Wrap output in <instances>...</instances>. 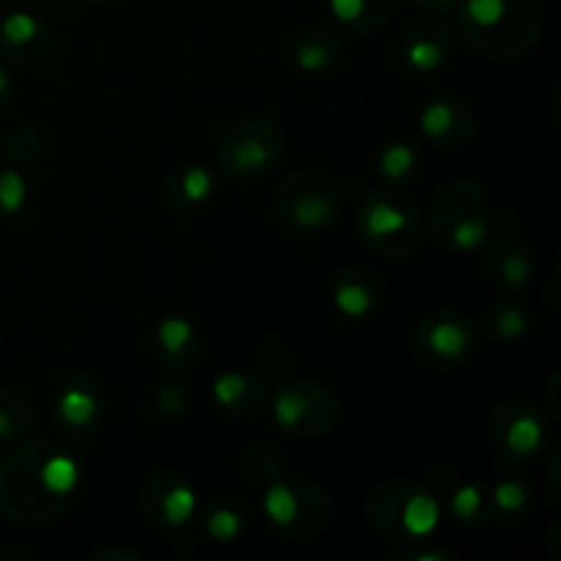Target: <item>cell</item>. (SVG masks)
<instances>
[{"label": "cell", "mask_w": 561, "mask_h": 561, "mask_svg": "<svg viewBox=\"0 0 561 561\" xmlns=\"http://www.w3.org/2000/svg\"><path fill=\"white\" fill-rule=\"evenodd\" d=\"M80 469L47 438H36L0 460V515L16 526L53 524L75 496Z\"/></svg>", "instance_id": "cell-1"}, {"label": "cell", "mask_w": 561, "mask_h": 561, "mask_svg": "<svg viewBox=\"0 0 561 561\" xmlns=\"http://www.w3.org/2000/svg\"><path fill=\"white\" fill-rule=\"evenodd\" d=\"M420 168V153L409 142H389L378 153V175L387 186H400Z\"/></svg>", "instance_id": "cell-25"}, {"label": "cell", "mask_w": 561, "mask_h": 561, "mask_svg": "<svg viewBox=\"0 0 561 561\" xmlns=\"http://www.w3.org/2000/svg\"><path fill=\"white\" fill-rule=\"evenodd\" d=\"M453 31L438 20H425L405 36L403 42V60L409 69L436 71L453 53Z\"/></svg>", "instance_id": "cell-18"}, {"label": "cell", "mask_w": 561, "mask_h": 561, "mask_svg": "<svg viewBox=\"0 0 561 561\" xmlns=\"http://www.w3.org/2000/svg\"><path fill=\"white\" fill-rule=\"evenodd\" d=\"M485 268L493 283L507 290H520L535 277V257L518 236L502 233L488 250Z\"/></svg>", "instance_id": "cell-17"}, {"label": "cell", "mask_w": 561, "mask_h": 561, "mask_svg": "<svg viewBox=\"0 0 561 561\" xmlns=\"http://www.w3.org/2000/svg\"><path fill=\"white\" fill-rule=\"evenodd\" d=\"M27 201V184L20 168L0 164V222L16 217Z\"/></svg>", "instance_id": "cell-30"}, {"label": "cell", "mask_w": 561, "mask_h": 561, "mask_svg": "<svg viewBox=\"0 0 561 561\" xmlns=\"http://www.w3.org/2000/svg\"><path fill=\"white\" fill-rule=\"evenodd\" d=\"M531 507V488L526 485L518 477H502V480L493 485L491 493V510L499 513L502 518L520 520Z\"/></svg>", "instance_id": "cell-26"}, {"label": "cell", "mask_w": 561, "mask_h": 561, "mask_svg": "<svg viewBox=\"0 0 561 561\" xmlns=\"http://www.w3.org/2000/svg\"><path fill=\"white\" fill-rule=\"evenodd\" d=\"M247 469H250L252 480L266 482V485L285 474L283 458H279L272 447H266V444H263V447L250 449V455H247Z\"/></svg>", "instance_id": "cell-32"}, {"label": "cell", "mask_w": 561, "mask_h": 561, "mask_svg": "<svg viewBox=\"0 0 561 561\" xmlns=\"http://www.w3.org/2000/svg\"><path fill=\"white\" fill-rule=\"evenodd\" d=\"M493 214L482 186L469 179H453L433 195V236L453 252H474L491 236Z\"/></svg>", "instance_id": "cell-5"}, {"label": "cell", "mask_w": 561, "mask_h": 561, "mask_svg": "<svg viewBox=\"0 0 561 561\" xmlns=\"http://www.w3.org/2000/svg\"><path fill=\"white\" fill-rule=\"evenodd\" d=\"M33 431L31 405L20 392L0 387V442H20Z\"/></svg>", "instance_id": "cell-24"}, {"label": "cell", "mask_w": 561, "mask_h": 561, "mask_svg": "<svg viewBox=\"0 0 561 561\" xmlns=\"http://www.w3.org/2000/svg\"><path fill=\"white\" fill-rule=\"evenodd\" d=\"M343 206V192L318 170L288 175L274 195V211L296 233H318L329 228Z\"/></svg>", "instance_id": "cell-7"}, {"label": "cell", "mask_w": 561, "mask_h": 561, "mask_svg": "<svg viewBox=\"0 0 561 561\" xmlns=\"http://www.w3.org/2000/svg\"><path fill=\"white\" fill-rule=\"evenodd\" d=\"M274 422L294 438L327 436L337 425L340 405L329 387L312 381L285 383L274 394Z\"/></svg>", "instance_id": "cell-9"}, {"label": "cell", "mask_w": 561, "mask_h": 561, "mask_svg": "<svg viewBox=\"0 0 561 561\" xmlns=\"http://www.w3.org/2000/svg\"><path fill=\"white\" fill-rule=\"evenodd\" d=\"M329 9L348 31L373 33L389 22L392 0H329Z\"/></svg>", "instance_id": "cell-23"}, {"label": "cell", "mask_w": 561, "mask_h": 561, "mask_svg": "<svg viewBox=\"0 0 561 561\" xmlns=\"http://www.w3.org/2000/svg\"><path fill=\"white\" fill-rule=\"evenodd\" d=\"M11 102H14V82H11L9 71L3 69V64H0V118L9 113Z\"/></svg>", "instance_id": "cell-36"}, {"label": "cell", "mask_w": 561, "mask_h": 561, "mask_svg": "<svg viewBox=\"0 0 561 561\" xmlns=\"http://www.w3.org/2000/svg\"><path fill=\"white\" fill-rule=\"evenodd\" d=\"M186 403H190V389L181 378H170L159 387L157 392V409L162 416H179L184 414Z\"/></svg>", "instance_id": "cell-33"}, {"label": "cell", "mask_w": 561, "mask_h": 561, "mask_svg": "<svg viewBox=\"0 0 561 561\" xmlns=\"http://www.w3.org/2000/svg\"><path fill=\"white\" fill-rule=\"evenodd\" d=\"M411 3L431 16H447L449 11L458 9L460 0H411Z\"/></svg>", "instance_id": "cell-35"}, {"label": "cell", "mask_w": 561, "mask_h": 561, "mask_svg": "<svg viewBox=\"0 0 561 561\" xmlns=\"http://www.w3.org/2000/svg\"><path fill=\"white\" fill-rule=\"evenodd\" d=\"M477 329L463 312L438 310L422 318L414 329V348L416 359L427 367L438 370H453V367L466 365L477 351Z\"/></svg>", "instance_id": "cell-10"}, {"label": "cell", "mask_w": 561, "mask_h": 561, "mask_svg": "<svg viewBox=\"0 0 561 561\" xmlns=\"http://www.w3.org/2000/svg\"><path fill=\"white\" fill-rule=\"evenodd\" d=\"M474 110L455 93H438L427 99L420 113V129L431 142L442 148H460L474 135Z\"/></svg>", "instance_id": "cell-15"}, {"label": "cell", "mask_w": 561, "mask_h": 561, "mask_svg": "<svg viewBox=\"0 0 561 561\" xmlns=\"http://www.w3.org/2000/svg\"><path fill=\"white\" fill-rule=\"evenodd\" d=\"M146 518L159 529H179L195 513V491L179 471H157L140 493Z\"/></svg>", "instance_id": "cell-14"}, {"label": "cell", "mask_w": 561, "mask_h": 561, "mask_svg": "<svg viewBox=\"0 0 561 561\" xmlns=\"http://www.w3.org/2000/svg\"><path fill=\"white\" fill-rule=\"evenodd\" d=\"M362 244L381 257H409L420 247L422 219L414 201L400 186L370 192L356 214Z\"/></svg>", "instance_id": "cell-4"}, {"label": "cell", "mask_w": 561, "mask_h": 561, "mask_svg": "<svg viewBox=\"0 0 561 561\" xmlns=\"http://www.w3.org/2000/svg\"><path fill=\"white\" fill-rule=\"evenodd\" d=\"M157 348L164 362L173 367H186L197 359L201 340H197L195 327L186 318L170 316L162 318L157 327Z\"/></svg>", "instance_id": "cell-22"}, {"label": "cell", "mask_w": 561, "mask_h": 561, "mask_svg": "<svg viewBox=\"0 0 561 561\" xmlns=\"http://www.w3.org/2000/svg\"><path fill=\"white\" fill-rule=\"evenodd\" d=\"M102 405L104 398L96 378H91L88 373H77L55 394V425L64 436L82 442L96 431L99 420H102Z\"/></svg>", "instance_id": "cell-13"}, {"label": "cell", "mask_w": 561, "mask_h": 561, "mask_svg": "<svg viewBox=\"0 0 561 561\" xmlns=\"http://www.w3.org/2000/svg\"><path fill=\"white\" fill-rule=\"evenodd\" d=\"M491 438L507 458H535L546 444V420L531 403L504 400L491 414Z\"/></svg>", "instance_id": "cell-11"}, {"label": "cell", "mask_w": 561, "mask_h": 561, "mask_svg": "<svg viewBox=\"0 0 561 561\" xmlns=\"http://www.w3.org/2000/svg\"><path fill=\"white\" fill-rule=\"evenodd\" d=\"M85 3H107V0H85Z\"/></svg>", "instance_id": "cell-38"}, {"label": "cell", "mask_w": 561, "mask_h": 561, "mask_svg": "<svg viewBox=\"0 0 561 561\" xmlns=\"http://www.w3.org/2000/svg\"><path fill=\"white\" fill-rule=\"evenodd\" d=\"M263 513L288 540H312L332 520V499L318 482L283 474L266 485Z\"/></svg>", "instance_id": "cell-6"}, {"label": "cell", "mask_w": 561, "mask_h": 561, "mask_svg": "<svg viewBox=\"0 0 561 561\" xmlns=\"http://www.w3.org/2000/svg\"><path fill=\"white\" fill-rule=\"evenodd\" d=\"M283 157V135L263 115H244L222 131L217 146L219 168L236 179H261Z\"/></svg>", "instance_id": "cell-8"}, {"label": "cell", "mask_w": 561, "mask_h": 561, "mask_svg": "<svg viewBox=\"0 0 561 561\" xmlns=\"http://www.w3.org/2000/svg\"><path fill=\"white\" fill-rule=\"evenodd\" d=\"M447 507H449V513L455 515V520H458V524H466V526L488 524V520H491V513H493V510L488 507V502H485V496H482L480 488L471 485V482H463V485L447 491Z\"/></svg>", "instance_id": "cell-27"}, {"label": "cell", "mask_w": 561, "mask_h": 561, "mask_svg": "<svg viewBox=\"0 0 561 561\" xmlns=\"http://www.w3.org/2000/svg\"><path fill=\"white\" fill-rule=\"evenodd\" d=\"M343 55V38L329 27H307L290 38V58L305 71H323Z\"/></svg>", "instance_id": "cell-20"}, {"label": "cell", "mask_w": 561, "mask_h": 561, "mask_svg": "<svg viewBox=\"0 0 561 561\" xmlns=\"http://www.w3.org/2000/svg\"><path fill=\"white\" fill-rule=\"evenodd\" d=\"M526 329H529V316H526L524 307L513 305V301H502L488 312V334L491 337L513 343V340L524 337Z\"/></svg>", "instance_id": "cell-28"}, {"label": "cell", "mask_w": 561, "mask_h": 561, "mask_svg": "<svg viewBox=\"0 0 561 561\" xmlns=\"http://www.w3.org/2000/svg\"><path fill=\"white\" fill-rule=\"evenodd\" d=\"M58 47V33L31 11H14L0 22V58L16 69H33L49 60Z\"/></svg>", "instance_id": "cell-12"}, {"label": "cell", "mask_w": 561, "mask_h": 561, "mask_svg": "<svg viewBox=\"0 0 561 561\" xmlns=\"http://www.w3.org/2000/svg\"><path fill=\"white\" fill-rule=\"evenodd\" d=\"M214 403L230 416H250L257 414L266 400V387L257 378L244 376V373H222L211 387Z\"/></svg>", "instance_id": "cell-19"}, {"label": "cell", "mask_w": 561, "mask_h": 561, "mask_svg": "<svg viewBox=\"0 0 561 561\" xmlns=\"http://www.w3.org/2000/svg\"><path fill=\"white\" fill-rule=\"evenodd\" d=\"M257 370L263 373L266 381H285V376L290 373L288 351L277 343L261 348V356H257Z\"/></svg>", "instance_id": "cell-34"}, {"label": "cell", "mask_w": 561, "mask_h": 561, "mask_svg": "<svg viewBox=\"0 0 561 561\" xmlns=\"http://www.w3.org/2000/svg\"><path fill=\"white\" fill-rule=\"evenodd\" d=\"M455 11L460 36L485 58L518 60L540 42L535 0H460Z\"/></svg>", "instance_id": "cell-2"}, {"label": "cell", "mask_w": 561, "mask_h": 561, "mask_svg": "<svg viewBox=\"0 0 561 561\" xmlns=\"http://www.w3.org/2000/svg\"><path fill=\"white\" fill-rule=\"evenodd\" d=\"M367 524L389 546H420L436 531L442 510L436 496L411 480L381 482L365 499Z\"/></svg>", "instance_id": "cell-3"}, {"label": "cell", "mask_w": 561, "mask_h": 561, "mask_svg": "<svg viewBox=\"0 0 561 561\" xmlns=\"http://www.w3.org/2000/svg\"><path fill=\"white\" fill-rule=\"evenodd\" d=\"M38 151H42V135L36 126L20 124L5 135L3 159L11 168H27L38 157Z\"/></svg>", "instance_id": "cell-29"}, {"label": "cell", "mask_w": 561, "mask_h": 561, "mask_svg": "<svg viewBox=\"0 0 561 561\" xmlns=\"http://www.w3.org/2000/svg\"><path fill=\"white\" fill-rule=\"evenodd\" d=\"M168 203L175 211H197V208L206 206L214 195V175L211 170L203 168V164H186L179 173H173V179L168 181Z\"/></svg>", "instance_id": "cell-21"}, {"label": "cell", "mask_w": 561, "mask_h": 561, "mask_svg": "<svg viewBox=\"0 0 561 561\" xmlns=\"http://www.w3.org/2000/svg\"><path fill=\"white\" fill-rule=\"evenodd\" d=\"M241 529H244V515L236 507H228V504L214 507L206 515V535L214 537V540L230 542L241 535Z\"/></svg>", "instance_id": "cell-31"}, {"label": "cell", "mask_w": 561, "mask_h": 561, "mask_svg": "<svg viewBox=\"0 0 561 561\" xmlns=\"http://www.w3.org/2000/svg\"><path fill=\"white\" fill-rule=\"evenodd\" d=\"M96 561H110V559H129V561H142L140 553H131V551H102L93 557Z\"/></svg>", "instance_id": "cell-37"}, {"label": "cell", "mask_w": 561, "mask_h": 561, "mask_svg": "<svg viewBox=\"0 0 561 561\" xmlns=\"http://www.w3.org/2000/svg\"><path fill=\"white\" fill-rule=\"evenodd\" d=\"M383 299H387V288H383L381 277L367 266H345L332 279L334 307L340 316L351 318V321L373 316L383 305Z\"/></svg>", "instance_id": "cell-16"}]
</instances>
